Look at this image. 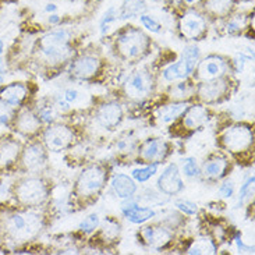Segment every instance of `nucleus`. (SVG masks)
I'll return each mask as SVG.
<instances>
[{"label": "nucleus", "instance_id": "f257e3e1", "mask_svg": "<svg viewBox=\"0 0 255 255\" xmlns=\"http://www.w3.org/2000/svg\"><path fill=\"white\" fill-rule=\"evenodd\" d=\"M36 53L42 62L50 67L71 62L74 57V48L71 45L70 31L60 28L42 35L36 42Z\"/></svg>", "mask_w": 255, "mask_h": 255}, {"label": "nucleus", "instance_id": "f03ea898", "mask_svg": "<svg viewBox=\"0 0 255 255\" xmlns=\"http://www.w3.org/2000/svg\"><path fill=\"white\" fill-rule=\"evenodd\" d=\"M45 219L39 212L27 208L13 211L3 218V230L13 242H29L41 233Z\"/></svg>", "mask_w": 255, "mask_h": 255}, {"label": "nucleus", "instance_id": "7ed1b4c3", "mask_svg": "<svg viewBox=\"0 0 255 255\" xmlns=\"http://www.w3.org/2000/svg\"><path fill=\"white\" fill-rule=\"evenodd\" d=\"M11 194L20 208L34 209L43 207L48 202L50 186L39 174H28L14 183Z\"/></svg>", "mask_w": 255, "mask_h": 255}, {"label": "nucleus", "instance_id": "20e7f679", "mask_svg": "<svg viewBox=\"0 0 255 255\" xmlns=\"http://www.w3.org/2000/svg\"><path fill=\"white\" fill-rule=\"evenodd\" d=\"M109 177V170L105 165L92 163L84 167L74 183L73 193L81 202H94L104 193Z\"/></svg>", "mask_w": 255, "mask_h": 255}, {"label": "nucleus", "instance_id": "39448f33", "mask_svg": "<svg viewBox=\"0 0 255 255\" xmlns=\"http://www.w3.org/2000/svg\"><path fill=\"white\" fill-rule=\"evenodd\" d=\"M115 52L125 62H137L151 52V39L142 29L126 27L115 39Z\"/></svg>", "mask_w": 255, "mask_h": 255}, {"label": "nucleus", "instance_id": "423d86ee", "mask_svg": "<svg viewBox=\"0 0 255 255\" xmlns=\"http://www.w3.org/2000/svg\"><path fill=\"white\" fill-rule=\"evenodd\" d=\"M222 149L236 158L253 153L254 130L249 123H233L223 128L218 137Z\"/></svg>", "mask_w": 255, "mask_h": 255}, {"label": "nucleus", "instance_id": "0eeeda50", "mask_svg": "<svg viewBox=\"0 0 255 255\" xmlns=\"http://www.w3.org/2000/svg\"><path fill=\"white\" fill-rule=\"evenodd\" d=\"M48 152L42 141L29 139V142L22 145L17 165L27 174H41L48 167Z\"/></svg>", "mask_w": 255, "mask_h": 255}, {"label": "nucleus", "instance_id": "6e6552de", "mask_svg": "<svg viewBox=\"0 0 255 255\" xmlns=\"http://www.w3.org/2000/svg\"><path fill=\"white\" fill-rule=\"evenodd\" d=\"M232 91V81L228 76L209 80V81H200L195 85V97L202 105H216L228 99Z\"/></svg>", "mask_w": 255, "mask_h": 255}, {"label": "nucleus", "instance_id": "1a4fd4ad", "mask_svg": "<svg viewBox=\"0 0 255 255\" xmlns=\"http://www.w3.org/2000/svg\"><path fill=\"white\" fill-rule=\"evenodd\" d=\"M76 141V131L63 123H50L42 131V142L48 151L62 152L73 146Z\"/></svg>", "mask_w": 255, "mask_h": 255}, {"label": "nucleus", "instance_id": "9d476101", "mask_svg": "<svg viewBox=\"0 0 255 255\" xmlns=\"http://www.w3.org/2000/svg\"><path fill=\"white\" fill-rule=\"evenodd\" d=\"M42 126L43 123L41 122L36 111L29 106H25V105L15 109L11 122H10V127L14 132L20 134L21 137L29 138V139L36 137L41 132Z\"/></svg>", "mask_w": 255, "mask_h": 255}, {"label": "nucleus", "instance_id": "9b49d317", "mask_svg": "<svg viewBox=\"0 0 255 255\" xmlns=\"http://www.w3.org/2000/svg\"><path fill=\"white\" fill-rule=\"evenodd\" d=\"M155 90V78L146 69L135 70L131 73L123 85L125 95L131 101H142Z\"/></svg>", "mask_w": 255, "mask_h": 255}, {"label": "nucleus", "instance_id": "f8f14e48", "mask_svg": "<svg viewBox=\"0 0 255 255\" xmlns=\"http://www.w3.org/2000/svg\"><path fill=\"white\" fill-rule=\"evenodd\" d=\"M232 64L226 57L222 55H208L207 57L201 59L197 67H195V78L197 81H209V80H216L222 78L229 74V70Z\"/></svg>", "mask_w": 255, "mask_h": 255}, {"label": "nucleus", "instance_id": "ddd939ff", "mask_svg": "<svg viewBox=\"0 0 255 255\" xmlns=\"http://www.w3.org/2000/svg\"><path fill=\"white\" fill-rule=\"evenodd\" d=\"M170 155V144L163 138H148L137 148V163H158L165 162Z\"/></svg>", "mask_w": 255, "mask_h": 255}, {"label": "nucleus", "instance_id": "4468645a", "mask_svg": "<svg viewBox=\"0 0 255 255\" xmlns=\"http://www.w3.org/2000/svg\"><path fill=\"white\" fill-rule=\"evenodd\" d=\"M102 59L94 53H83L76 56L70 62V76L80 81H90L101 73Z\"/></svg>", "mask_w": 255, "mask_h": 255}, {"label": "nucleus", "instance_id": "2eb2a0df", "mask_svg": "<svg viewBox=\"0 0 255 255\" xmlns=\"http://www.w3.org/2000/svg\"><path fill=\"white\" fill-rule=\"evenodd\" d=\"M207 20L204 14H201L197 10H187L180 17L179 31L181 36L186 38L187 41H200L207 34Z\"/></svg>", "mask_w": 255, "mask_h": 255}, {"label": "nucleus", "instance_id": "dca6fc26", "mask_svg": "<svg viewBox=\"0 0 255 255\" xmlns=\"http://www.w3.org/2000/svg\"><path fill=\"white\" fill-rule=\"evenodd\" d=\"M173 229L163 225H149L138 232V239L148 249L160 250L166 249L173 242Z\"/></svg>", "mask_w": 255, "mask_h": 255}, {"label": "nucleus", "instance_id": "f3484780", "mask_svg": "<svg viewBox=\"0 0 255 255\" xmlns=\"http://www.w3.org/2000/svg\"><path fill=\"white\" fill-rule=\"evenodd\" d=\"M156 186L160 194L166 197L179 195L184 190V180L181 177V172L177 163H169L162 173L159 174Z\"/></svg>", "mask_w": 255, "mask_h": 255}, {"label": "nucleus", "instance_id": "a211bd4d", "mask_svg": "<svg viewBox=\"0 0 255 255\" xmlns=\"http://www.w3.org/2000/svg\"><path fill=\"white\" fill-rule=\"evenodd\" d=\"M208 120H209V111L207 106L202 104H195L188 105L186 111L183 112V115L174 123H177L180 128L186 132H194L207 125Z\"/></svg>", "mask_w": 255, "mask_h": 255}, {"label": "nucleus", "instance_id": "6ab92c4d", "mask_svg": "<svg viewBox=\"0 0 255 255\" xmlns=\"http://www.w3.org/2000/svg\"><path fill=\"white\" fill-rule=\"evenodd\" d=\"M22 144L11 134L0 135V170H10L18 163Z\"/></svg>", "mask_w": 255, "mask_h": 255}, {"label": "nucleus", "instance_id": "aec40b11", "mask_svg": "<svg viewBox=\"0 0 255 255\" xmlns=\"http://www.w3.org/2000/svg\"><path fill=\"white\" fill-rule=\"evenodd\" d=\"M230 172V160L225 155L214 153L201 166V176L211 183H218L228 177Z\"/></svg>", "mask_w": 255, "mask_h": 255}, {"label": "nucleus", "instance_id": "412c9836", "mask_svg": "<svg viewBox=\"0 0 255 255\" xmlns=\"http://www.w3.org/2000/svg\"><path fill=\"white\" fill-rule=\"evenodd\" d=\"M123 119H125V111H123L122 105L115 101L105 102L95 111L97 123L106 130L116 128L118 126L122 125Z\"/></svg>", "mask_w": 255, "mask_h": 255}, {"label": "nucleus", "instance_id": "4be33fe9", "mask_svg": "<svg viewBox=\"0 0 255 255\" xmlns=\"http://www.w3.org/2000/svg\"><path fill=\"white\" fill-rule=\"evenodd\" d=\"M29 97L28 85L24 83H11L0 87V104L10 109H18Z\"/></svg>", "mask_w": 255, "mask_h": 255}, {"label": "nucleus", "instance_id": "5701e85b", "mask_svg": "<svg viewBox=\"0 0 255 255\" xmlns=\"http://www.w3.org/2000/svg\"><path fill=\"white\" fill-rule=\"evenodd\" d=\"M120 211H122V214L126 219L131 222L132 225H144L156 216V212L153 208L139 205L138 201L135 200V197L125 200V202L120 207Z\"/></svg>", "mask_w": 255, "mask_h": 255}, {"label": "nucleus", "instance_id": "b1692460", "mask_svg": "<svg viewBox=\"0 0 255 255\" xmlns=\"http://www.w3.org/2000/svg\"><path fill=\"white\" fill-rule=\"evenodd\" d=\"M112 191L116 194V197L122 198V200H127V198H132L138 191L137 181L132 179L131 176L119 173L115 174L111 181Z\"/></svg>", "mask_w": 255, "mask_h": 255}, {"label": "nucleus", "instance_id": "393cba45", "mask_svg": "<svg viewBox=\"0 0 255 255\" xmlns=\"http://www.w3.org/2000/svg\"><path fill=\"white\" fill-rule=\"evenodd\" d=\"M188 106V101H172L170 104L162 105L158 109V120L162 125H172L183 115Z\"/></svg>", "mask_w": 255, "mask_h": 255}, {"label": "nucleus", "instance_id": "a878e982", "mask_svg": "<svg viewBox=\"0 0 255 255\" xmlns=\"http://www.w3.org/2000/svg\"><path fill=\"white\" fill-rule=\"evenodd\" d=\"M195 85L191 80H180V81H174L172 85L169 87L167 95L172 101H188L190 98L194 97L195 94Z\"/></svg>", "mask_w": 255, "mask_h": 255}, {"label": "nucleus", "instance_id": "bb28decb", "mask_svg": "<svg viewBox=\"0 0 255 255\" xmlns=\"http://www.w3.org/2000/svg\"><path fill=\"white\" fill-rule=\"evenodd\" d=\"M162 77H163V80H165L166 83H174V81L190 78L191 76H190V73H188L184 62L181 59H179L177 62L172 63L166 69H163Z\"/></svg>", "mask_w": 255, "mask_h": 255}, {"label": "nucleus", "instance_id": "cd10ccee", "mask_svg": "<svg viewBox=\"0 0 255 255\" xmlns=\"http://www.w3.org/2000/svg\"><path fill=\"white\" fill-rule=\"evenodd\" d=\"M184 64H186L187 70L190 73V76H193L194 71H195V67L197 64L201 60V50L198 45L195 43H188L184 46L183 52H181V57H180Z\"/></svg>", "mask_w": 255, "mask_h": 255}, {"label": "nucleus", "instance_id": "c85d7f7f", "mask_svg": "<svg viewBox=\"0 0 255 255\" xmlns=\"http://www.w3.org/2000/svg\"><path fill=\"white\" fill-rule=\"evenodd\" d=\"M235 6V0H207V13L214 17H228Z\"/></svg>", "mask_w": 255, "mask_h": 255}, {"label": "nucleus", "instance_id": "c756f323", "mask_svg": "<svg viewBox=\"0 0 255 255\" xmlns=\"http://www.w3.org/2000/svg\"><path fill=\"white\" fill-rule=\"evenodd\" d=\"M36 113H38V116H39L43 125H50V123L56 122L57 115H59V109H57L56 104L45 102V104H42L41 106L36 108Z\"/></svg>", "mask_w": 255, "mask_h": 255}, {"label": "nucleus", "instance_id": "7c9ffc66", "mask_svg": "<svg viewBox=\"0 0 255 255\" xmlns=\"http://www.w3.org/2000/svg\"><path fill=\"white\" fill-rule=\"evenodd\" d=\"M158 163H148V165L142 166V167L132 169L131 170V177L135 180L137 183H145V181H148L158 173Z\"/></svg>", "mask_w": 255, "mask_h": 255}, {"label": "nucleus", "instance_id": "2f4dec72", "mask_svg": "<svg viewBox=\"0 0 255 255\" xmlns=\"http://www.w3.org/2000/svg\"><path fill=\"white\" fill-rule=\"evenodd\" d=\"M180 172L181 174H184L187 179H198L201 177V166L198 165V160L194 156H188L181 160Z\"/></svg>", "mask_w": 255, "mask_h": 255}, {"label": "nucleus", "instance_id": "473e14b6", "mask_svg": "<svg viewBox=\"0 0 255 255\" xmlns=\"http://www.w3.org/2000/svg\"><path fill=\"white\" fill-rule=\"evenodd\" d=\"M254 176H250L249 179L246 180L239 190L237 194V202H236V208H243V205L251 200L253 194H254Z\"/></svg>", "mask_w": 255, "mask_h": 255}, {"label": "nucleus", "instance_id": "72a5a7b5", "mask_svg": "<svg viewBox=\"0 0 255 255\" xmlns=\"http://www.w3.org/2000/svg\"><path fill=\"white\" fill-rule=\"evenodd\" d=\"M120 18L119 17V10H116L115 7H109L106 10V13L104 14L102 20H101V24H99V29H101V34L108 35L111 32V29L113 28V25L118 22V20Z\"/></svg>", "mask_w": 255, "mask_h": 255}, {"label": "nucleus", "instance_id": "f704fd0d", "mask_svg": "<svg viewBox=\"0 0 255 255\" xmlns=\"http://www.w3.org/2000/svg\"><path fill=\"white\" fill-rule=\"evenodd\" d=\"M216 246L214 240L209 239H202V240H195L193 246L187 250V254H214Z\"/></svg>", "mask_w": 255, "mask_h": 255}, {"label": "nucleus", "instance_id": "c9c22d12", "mask_svg": "<svg viewBox=\"0 0 255 255\" xmlns=\"http://www.w3.org/2000/svg\"><path fill=\"white\" fill-rule=\"evenodd\" d=\"M101 233H102V236H105V242H112V240L119 239V236H120V225H119V222L112 219V218H108L104 222V225H102Z\"/></svg>", "mask_w": 255, "mask_h": 255}, {"label": "nucleus", "instance_id": "e433bc0d", "mask_svg": "<svg viewBox=\"0 0 255 255\" xmlns=\"http://www.w3.org/2000/svg\"><path fill=\"white\" fill-rule=\"evenodd\" d=\"M247 25V18L246 15H235L230 17L225 25V31L228 35H239Z\"/></svg>", "mask_w": 255, "mask_h": 255}, {"label": "nucleus", "instance_id": "4c0bfd02", "mask_svg": "<svg viewBox=\"0 0 255 255\" xmlns=\"http://www.w3.org/2000/svg\"><path fill=\"white\" fill-rule=\"evenodd\" d=\"M101 226V219L98 214H91L87 218H84L83 221L80 222L78 229L83 232L84 235H92L94 232H97Z\"/></svg>", "mask_w": 255, "mask_h": 255}, {"label": "nucleus", "instance_id": "58836bf2", "mask_svg": "<svg viewBox=\"0 0 255 255\" xmlns=\"http://www.w3.org/2000/svg\"><path fill=\"white\" fill-rule=\"evenodd\" d=\"M174 207L177 208L181 214L187 215V216H195V215L200 212L198 205L190 200H183V198H180V200L174 201Z\"/></svg>", "mask_w": 255, "mask_h": 255}, {"label": "nucleus", "instance_id": "ea45409f", "mask_svg": "<svg viewBox=\"0 0 255 255\" xmlns=\"http://www.w3.org/2000/svg\"><path fill=\"white\" fill-rule=\"evenodd\" d=\"M139 21H141L142 27H144L146 31L152 32V34H160V32H162V25H160V22L155 20L152 15L141 14V15H139Z\"/></svg>", "mask_w": 255, "mask_h": 255}, {"label": "nucleus", "instance_id": "a19ab883", "mask_svg": "<svg viewBox=\"0 0 255 255\" xmlns=\"http://www.w3.org/2000/svg\"><path fill=\"white\" fill-rule=\"evenodd\" d=\"M218 193H219V195H221L222 198H226V200L232 198L236 193L235 181L232 179H228V177L223 179L221 187H219V190H218Z\"/></svg>", "mask_w": 255, "mask_h": 255}, {"label": "nucleus", "instance_id": "79ce46f5", "mask_svg": "<svg viewBox=\"0 0 255 255\" xmlns=\"http://www.w3.org/2000/svg\"><path fill=\"white\" fill-rule=\"evenodd\" d=\"M249 60H253V56H246L244 53H239L230 64H232V67H233L236 73H243Z\"/></svg>", "mask_w": 255, "mask_h": 255}, {"label": "nucleus", "instance_id": "37998d69", "mask_svg": "<svg viewBox=\"0 0 255 255\" xmlns=\"http://www.w3.org/2000/svg\"><path fill=\"white\" fill-rule=\"evenodd\" d=\"M81 97H83V94L78 90H76V88H67L63 92V101L69 105L77 104L81 99Z\"/></svg>", "mask_w": 255, "mask_h": 255}, {"label": "nucleus", "instance_id": "c03bdc74", "mask_svg": "<svg viewBox=\"0 0 255 255\" xmlns=\"http://www.w3.org/2000/svg\"><path fill=\"white\" fill-rule=\"evenodd\" d=\"M116 148L122 152H131L132 149L137 148V142H135L134 138H123V139H119Z\"/></svg>", "mask_w": 255, "mask_h": 255}, {"label": "nucleus", "instance_id": "a18cd8bd", "mask_svg": "<svg viewBox=\"0 0 255 255\" xmlns=\"http://www.w3.org/2000/svg\"><path fill=\"white\" fill-rule=\"evenodd\" d=\"M235 243L236 246H237V250H239V253H242V254H253L254 253V247H250V246H246L242 240V235L240 233H236L235 236Z\"/></svg>", "mask_w": 255, "mask_h": 255}, {"label": "nucleus", "instance_id": "49530a36", "mask_svg": "<svg viewBox=\"0 0 255 255\" xmlns=\"http://www.w3.org/2000/svg\"><path fill=\"white\" fill-rule=\"evenodd\" d=\"M4 73H6V64L0 56V87L3 85V81H4Z\"/></svg>", "mask_w": 255, "mask_h": 255}, {"label": "nucleus", "instance_id": "de8ad7c7", "mask_svg": "<svg viewBox=\"0 0 255 255\" xmlns=\"http://www.w3.org/2000/svg\"><path fill=\"white\" fill-rule=\"evenodd\" d=\"M49 24H52V25H55V24H59L60 22V15L56 13H52L50 15H49Z\"/></svg>", "mask_w": 255, "mask_h": 255}, {"label": "nucleus", "instance_id": "09e8293b", "mask_svg": "<svg viewBox=\"0 0 255 255\" xmlns=\"http://www.w3.org/2000/svg\"><path fill=\"white\" fill-rule=\"evenodd\" d=\"M45 11L50 14L56 13V11H57V6L53 4V3H49V4H46V7H45Z\"/></svg>", "mask_w": 255, "mask_h": 255}, {"label": "nucleus", "instance_id": "8fccbe9b", "mask_svg": "<svg viewBox=\"0 0 255 255\" xmlns=\"http://www.w3.org/2000/svg\"><path fill=\"white\" fill-rule=\"evenodd\" d=\"M3 52H4V42L0 39V56L3 55Z\"/></svg>", "mask_w": 255, "mask_h": 255}, {"label": "nucleus", "instance_id": "3c124183", "mask_svg": "<svg viewBox=\"0 0 255 255\" xmlns=\"http://www.w3.org/2000/svg\"><path fill=\"white\" fill-rule=\"evenodd\" d=\"M184 1H186V3H188V4H191V3H194L195 0H184Z\"/></svg>", "mask_w": 255, "mask_h": 255}, {"label": "nucleus", "instance_id": "603ef678", "mask_svg": "<svg viewBox=\"0 0 255 255\" xmlns=\"http://www.w3.org/2000/svg\"><path fill=\"white\" fill-rule=\"evenodd\" d=\"M0 135H1V128H0Z\"/></svg>", "mask_w": 255, "mask_h": 255}]
</instances>
